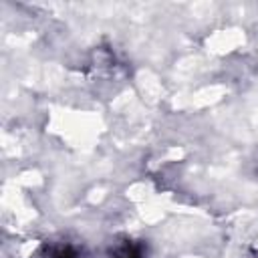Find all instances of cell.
<instances>
[{
  "label": "cell",
  "instance_id": "1",
  "mask_svg": "<svg viewBox=\"0 0 258 258\" xmlns=\"http://www.w3.org/2000/svg\"><path fill=\"white\" fill-rule=\"evenodd\" d=\"M111 258H143V252H141V246L139 244L125 242V244H121V246L115 248V252H113Z\"/></svg>",
  "mask_w": 258,
  "mask_h": 258
}]
</instances>
